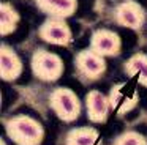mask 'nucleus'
I'll use <instances>...</instances> for the list:
<instances>
[{
    "label": "nucleus",
    "instance_id": "obj_2",
    "mask_svg": "<svg viewBox=\"0 0 147 145\" xmlns=\"http://www.w3.org/2000/svg\"><path fill=\"white\" fill-rule=\"evenodd\" d=\"M49 106L62 122L71 123L81 113V101L73 90L67 87H59L49 95Z\"/></svg>",
    "mask_w": 147,
    "mask_h": 145
},
{
    "label": "nucleus",
    "instance_id": "obj_6",
    "mask_svg": "<svg viewBox=\"0 0 147 145\" xmlns=\"http://www.w3.org/2000/svg\"><path fill=\"white\" fill-rule=\"evenodd\" d=\"M38 35L41 40L55 46H68L71 43V30L60 17H51L40 27Z\"/></svg>",
    "mask_w": 147,
    "mask_h": 145
},
{
    "label": "nucleus",
    "instance_id": "obj_7",
    "mask_svg": "<svg viewBox=\"0 0 147 145\" xmlns=\"http://www.w3.org/2000/svg\"><path fill=\"white\" fill-rule=\"evenodd\" d=\"M90 49L100 54L101 57H114L120 52L122 41L119 35L108 28H100L93 32L90 38Z\"/></svg>",
    "mask_w": 147,
    "mask_h": 145
},
{
    "label": "nucleus",
    "instance_id": "obj_5",
    "mask_svg": "<svg viewBox=\"0 0 147 145\" xmlns=\"http://www.w3.org/2000/svg\"><path fill=\"white\" fill-rule=\"evenodd\" d=\"M74 65L76 69L82 77L89 79V81H96L100 79L106 71V62L105 57L96 54L92 49H84L74 58Z\"/></svg>",
    "mask_w": 147,
    "mask_h": 145
},
{
    "label": "nucleus",
    "instance_id": "obj_11",
    "mask_svg": "<svg viewBox=\"0 0 147 145\" xmlns=\"http://www.w3.org/2000/svg\"><path fill=\"white\" fill-rule=\"evenodd\" d=\"M36 6L51 17L67 19L78 9V0H36Z\"/></svg>",
    "mask_w": 147,
    "mask_h": 145
},
{
    "label": "nucleus",
    "instance_id": "obj_4",
    "mask_svg": "<svg viewBox=\"0 0 147 145\" xmlns=\"http://www.w3.org/2000/svg\"><path fill=\"white\" fill-rule=\"evenodd\" d=\"M108 96H109V103H111V109L117 115H125V113L131 112L139 103V93L128 82L115 84L111 88Z\"/></svg>",
    "mask_w": 147,
    "mask_h": 145
},
{
    "label": "nucleus",
    "instance_id": "obj_9",
    "mask_svg": "<svg viewBox=\"0 0 147 145\" xmlns=\"http://www.w3.org/2000/svg\"><path fill=\"white\" fill-rule=\"evenodd\" d=\"M86 107H87V117L92 123H106L109 117V110H112L109 96L103 95L98 90H92L87 93Z\"/></svg>",
    "mask_w": 147,
    "mask_h": 145
},
{
    "label": "nucleus",
    "instance_id": "obj_15",
    "mask_svg": "<svg viewBox=\"0 0 147 145\" xmlns=\"http://www.w3.org/2000/svg\"><path fill=\"white\" fill-rule=\"evenodd\" d=\"M112 145H147V140L142 134L136 131H125L119 137H115Z\"/></svg>",
    "mask_w": 147,
    "mask_h": 145
},
{
    "label": "nucleus",
    "instance_id": "obj_12",
    "mask_svg": "<svg viewBox=\"0 0 147 145\" xmlns=\"http://www.w3.org/2000/svg\"><path fill=\"white\" fill-rule=\"evenodd\" d=\"M125 71L128 76L134 77L138 84L147 88V55L146 54H134L125 62Z\"/></svg>",
    "mask_w": 147,
    "mask_h": 145
},
{
    "label": "nucleus",
    "instance_id": "obj_16",
    "mask_svg": "<svg viewBox=\"0 0 147 145\" xmlns=\"http://www.w3.org/2000/svg\"><path fill=\"white\" fill-rule=\"evenodd\" d=\"M0 145H7V144H5V142H3V140H2V142H0Z\"/></svg>",
    "mask_w": 147,
    "mask_h": 145
},
{
    "label": "nucleus",
    "instance_id": "obj_14",
    "mask_svg": "<svg viewBox=\"0 0 147 145\" xmlns=\"http://www.w3.org/2000/svg\"><path fill=\"white\" fill-rule=\"evenodd\" d=\"M0 33L2 36L10 35L16 30L18 24H19V14L18 11L13 8V5L10 3H2L0 5Z\"/></svg>",
    "mask_w": 147,
    "mask_h": 145
},
{
    "label": "nucleus",
    "instance_id": "obj_13",
    "mask_svg": "<svg viewBox=\"0 0 147 145\" xmlns=\"http://www.w3.org/2000/svg\"><path fill=\"white\" fill-rule=\"evenodd\" d=\"M98 131L92 126H82L74 128L67 132L65 136V145H95L98 142Z\"/></svg>",
    "mask_w": 147,
    "mask_h": 145
},
{
    "label": "nucleus",
    "instance_id": "obj_1",
    "mask_svg": "<svg viewBox=\"0 0 147 145\" xmlns=\"http://www.w3.org/2000/svg\"><path fill=\"white\" fill-rule=\"evenodd\" d=\"M7 134L16 145H41L45 129L38 120L21 113L7 122Z\"/></svg>",
    "mask_w": 147,
    "mask_h": 145
},
{
    "label": "nucleus",
    "instance_id": "obj_8",
    "mask_svg": "<svg viewBox=\"0 0 147 145\" xmlns=\"http://www.w3.org/2000/svg\"><path fill=\"white\" fill-rule=\"evenodd\" d=\"M114 19L117 21V24L123 25V27L138 30V28L142 27L144 21H146V11L138 2L127 0L115 8Z\"/></svg>",
    "mask_w": 147,
    "mask_h": 145
},
{
    "label": "nucleus",
    "instance_id": "obj_3",
    "mask_svg": "<svg viewBox=\"0 0 147 145\" xmlns=\"http://www.w3.org/2000/svg\"><path fill=\"white\" fill-rule=\"evenodd\" d=\"M32 71L41 81L54 82L63 72V62L57 54L38 49L32 55Z\"/></svg>",
    "mask_w": 147,
    "mask_h": 145
},
{
    "label": "nucleus",
    "instance_id": "obj_10",
    "mask_svg": "<svg viewBox=\"0 0 147 145\" xmlns=\"http://www.w3.org/2000/svg\"><path fill=\"white\" fill-rule=\"evenodd\" d=\"M22 72L21 58L10 46L2 44L0 47V76L3 81H16Z\"/></svg>",
    "mask_w": 147,
    "mask_h": 145
}]
</instances>
